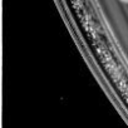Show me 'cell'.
Instances as JSON below:
<instances>
[{
    "mask_svg": "<svg viewBox=\"0 0 128 128\" xmlns=\"http://www.w3.org/2000/svg\"><path fill=\"white\" fill-rule=\"evenodd\" d=\"M120 2H123V3H126V4H128V0H120Z\"/></svg>",
    "mask_w": 128,
    "mask_h": 128,
    "instance_id": "cell-1",
    "label": "cell"
}]
</instances>
